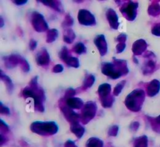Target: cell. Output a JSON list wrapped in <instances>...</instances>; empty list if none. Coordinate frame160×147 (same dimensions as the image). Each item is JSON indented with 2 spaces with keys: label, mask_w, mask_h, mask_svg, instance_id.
<instances>
[{
  "label": "cell",
  "mask_w": 160,
  "mask_h": 147,
  "mask_svg": "<svg viewBox=\"0 0 160 147\" xmlns=\"http://www.w3.org/2000/svg\"><path fill=\"white\" fill-rule=\"evenodd\" d=\"M23 95L25 98L31 97L34 101V107L39 112H44L43 102L45 100V92L38 84V77H34L31 81L30 85L23 90Z\"/></svg>",
  "instance_id": "obj_1"
},
{
  "label": "cell",
  "mask_w": 160,
  "mask_h": 147,
  "mask_svg": "<svg viewBox=\"0 0 160 147\" xmlns=\"http://www.w3.org/2000/svg\"><path fill=\"white\" fill-rule=\"evenodd\" d=\"M128 71L129 70L127 61L122 59H114V62L103 63L102 65V72L112 79H117L123 75L127 74Z\"/></svg>",
  "instance_id": "obj_2"
},
{
  "label": "cell",
  "mask_w": 160,
  "mask_h": 147,
  "mask_svg": "<svg viewBox=\"0 0 160 147\" xmlns=\"http://www.w3.org/2000/svg\"><path fill=\"white\" fill-rule=\"evenodd\" d=\"M145 98V91L142 89H137L127 96L125 99V105L130 110L138 112L142 109Z\"/></svg>",
  "instance_id": "obj_3"
},
{
  "label": "cell",
  "mask_w": 160,
  "mask_h": 147,
  "mask_svg": "<svg viewBox=\"0 0 160 147\" xmlns=\"http://www.w3.org/2000/svg\"><path fill=\"white\" fill-rule=\"evenodd\" d=\"M31 129L42 135H52L58 131V125L53 121H35L31 125Z\"/></svg>",
  "instance_id": "obj_4"
},
{
  "label": "cell",
  "mask_w": 160,
  "mask_h": 147,
  "mask_svg": "<svg viewBox=\"0 0 160 147\" xmlns=\"http://www.w3.org/2000/svg\"><path fill=\"white\" fill-rule=\"evenodd\" d=\"M97 111V105L95 102L89 101L86 103L83 107L81 111V120L83 124H87L94 118V117L96 114Z\"/></svg>",
  "instance_id": "obj_5"
},
{
  "label": "cell",
  "mask_w": 160,
  "mask_h": 147,
  "mask_svg": "<svg viewBox=\"0 0 160 147\" xmlns=\"http://www.w3.org/2000/svg\"><path fill=\"white\" fill-rule=\"evenodd\" d=\"M31 23L33 28L38 32H43L48 29V23L45 17L38 12H32L31 14Z\"/></svg>",
  "instance_id": "obj_6"
},
{
  "label": "cell",
  "mask_w": 160,
  "mask_h": 147,
  "mask_svg": "<svg viewBox=\"0 0 160 147\" xmlns=\"http://www.w3.org/2000/svg\"><path fill=\"white\" fill-rule=\"evenodd\" d=\"M138 7V3L129 1L123 3V5L120 8V11L128 20H134L137 16Z\"/></svg>",
  "instance_id": "obj_7"
},
{
  "label": "cell",
  "mask_w": 160,
  "mask_h": 147,
  "mask_svg": "<svg viewBox=\"0 0 160 147\" xmlns=\"http://www.w3.org/2000/svg\"><path fill=\"white\" fill-rule=\"evenodd\" d=\"M78 20L81 24L85 25V26H91V25H95V17L93 14L88 10L86 9H81L78 13Z\"/></svg>",
  "instance_id": "obj_8"
},
{
  "label": "cell",
  "mask_w": 160,
  "mask_h": 147,
  "mask_svg": "<svg viewBox=\"0 0 160 147\" xmlns=\"http://www.w3.org/2000/svg\"><path fill=\"white\" fill-rule=\"evenodd\" d=\"M61 110H62L64 117L67 118L68 121H70V124L79 122V119H81V116L78 113L74 112L73 109L68 107L67 106H61Z\"/></svg>",
  "instance_id": "obj_9"
},
{
  "label": "cell",
  "mask_w": 160,
  "mask_h": 147,
  "mask_svg": "<svg viewBox=\"0 0 160 147\" xmlns=\"http://www.w3.org/2000/svg\"><path fill=\"white\" fill-rule=\"evenodd\" d=\"M94 42H95V45L99 50V53L101 56H104L106 54L108 50L107 47V42H106V38L103 34H99V35L96 36L95 38L94 39Z\"/></svg>",
  "instance_id": "obj_10"
},
{
  "label": "cell",
  "mask_w": 160,
  "mask_h": 147,
  "mask_svg": "<svg viewBox=\"0 0 160 147\" xmlns=\"http://www.w3.org/2000/svg\"><path fill=\"white\" fill-rule=\"evenodd\" d=\"M106 17H107L108 21H109L111 28L115 30L118 29L120 23H119L118 16H117L115 10L112 9H108L107 12H106Z\"/></svg>",
  "instance_id": "obj_11"
},
{
  "label": "cell",
  "mask_w": 160,
  "mask_h": 147,
  "mask_svg": "<svg viewBox=\"0 0 160 147\" xmlns=\"http://www.w3.org/2000/svg\"><path fill=\"white\" fill-rule=\"evenodd\" d=\"M38 64L40 66H46L50 62V56L48 51L45 48H42L38 53L37 58H36Z\"/></svg>",
  "instance_id": "obj_12"
},
{
  "label": "cell",
  "mask_w": 160,
  "mask_h": 147,
  "mask_svg": "<svg viewBox=\"0 0 160 147\" xmlns=\"http://www.w3.org/2000/svg\"><path fill=\"white\" fill-rule=\"evenodd\" d=\"M147 48V43L144 39H138L133 44L132 51L134 55H142Z\"/></svg>",
  "instance_id": "obj_13"
},
{
  "label": "cell",
  "mask_w": 160,
  "mask_h": 147,
  "mask_svg": "<svg viewBox=\"0 0 160 147\" xmlns=\"http://www.w3.org/2000/svg\"><path fill=\"white\" fill-rule=\"evenodd\" d=\"M22 59H23V57H21L19 55L13 54L9 56L5 57L4 60L6 67H9V68H12V67H14L15 66L20 65Z\"/></svg>",
  "instance_id": "obj_14"
},
{
  "label": "cell",
  "mask_w": 160,
  "mask_h": 147,
  "mask_svg": "<svg viewBox=\"0 0 160 147\" xmlns=\"http://www.w3.org/2000/svg\"><path fill=\"white\" fill-rule=\"evenodd\" d=\"M160 90V82L158 80H152L147 86V94L149 96H154Z\"/></svg>",
  "instance_id": "obj_15"
},
{
  "label": "cell",
  "mask_w": 160,
  "mask_h": 147,
  "mask_svg": "<svg viewBox=\"0 0 160 147\" xmlns=\"http://www.w3.org/2000/svg\"><path fill=\"white\" fill-rule=\"evenodd\" d=\"M66 105L71 109H80L83 106L84 103L80 98L73 97L66 99Z\"/></svg>",
  "instance_id": "obj_16"
},
{
  "label": "cell",
  "mask_w": 160,
  "mask_h": 147,
  "mask_svg": "<svg viewBox=\"0 0 160 147\" xmlns=\"http://www.w3.org/2000/svg\"><path fill=\"white\" fill-rule=\"evenodd\" d=\"M98 94H99V97L101 98H104V97L109 96L110 95L111 92V85L110 84L105 83V84H101L98 87Z\"/></svg>",
  "instance_id": "obj_17"
},
{
  "label": "cell",
  "mask_w": 160,
  "mask_h": 147,
  "mask_svg": "<svg viewBox=\"0 0 160 147\" xmlns=\"http://www.w3.org/2000/svg\"><path fill=\"white\" fill-rule=\"evenodd\" d=\"M70 130L72 131V132L73 134H75L78 138H81L83 136L84 133V128L83 126H81L79 124V122H77V123L71 124V126H70Z\"/></svg>",
  "instance_id": "obj_18"
},
{
  "label": "cell",
  "mask_w": 160,
  "mask_h": 147,
  "mask_svg": "<svg viewBox=\"0 0 160 147\" xmlns=\"http://www.w3.org/2000/svg\"><path fill=\"white\" fill-rule=\"evenodd\" d=\"M75 38V34L73 31L70 28H67L64 30L63 40L64 42L68 44H71Z\"/></svg>",
  "instance_id": "obj_19"
},
{
  "label": "cell",
  "mask_w": 160,
  "mask_h": 147,
  "mask_svg": "<svg viewBox=\"0 0 160 147\" xmlns=\"http://www.w3.org/2000/svg\"><path fill=\"white\" fill-rule=\"evenodd\" d=\"M41 3H43L45 6H48L54 9L55 10L58 12H62V6L59 1H40Z\"/></svg>",
  "instance_id": "obj_20"
},
{
  "label": "cell",
  "mask_w": 160,
  "mask_h": 147,
  "mask_svg": "<svg viewBox=\"0 0 160 147\" xmlns=\"http://www.w3.org/2000/svg\"><path fill=\"white\" fill-rule=\"evenodd\" d=\"M148 13L150 15L153 16V17H156V16L160 14V5L157 2H153L151 3V5L148 7Z\"/></svg>",
  "instance_id": "obj_21"
},
{
  "label": "cell",
  "mask_w": 160,
  "mask_h": 147,
  "mask_svg": "<svg viewBox=\"0 0 160 147\" xmlns=\"http://www.w3.org/2000/svg\"><path fill=\"white\" fill-rule=\"evenodd\" d=\"M155 67H156V63L154 62L152 59H149L148 62L145 63V66L143 67V73L145 74H150L154 70Z\"/></svg>",
  "instance_id": "obj_22"
},
{
  "label": "cell",
  "mask_w": 160,
  "mask_h": 147,
  "mask_svg": "<svg viewBox=\"0 0 160 147\" xmlns=\"http://www.w3.org/2000/svg\"><path fill=\"white\" fill-rule=\"evenodd\" d=\"M95 78L94 75L92 74L87 75L85 79H84V84H83V86H82L83 89H87L92 87V86L93 85L94 83H95Z\"/></svg>",
  "instance_id": "obj_23"
},
{
  "label": "cell",
  "mask_w": 160,
  "mask_h": 147,
  "mask_svg": "<svg viewBox=\"0 0 160 147\" xmlns=\"http://www.w3.org/2000/svg\"><path fill=\"white\" fill-rule=\"evenodd\" d=\"M134 147H148V138L147 136H141L137 138L134 142Z\"/></svg>",
  "instance_id": "obj_24"
},
{
  "label": "cell",
  "mask_w": 160,
  "mask_h": 147,
  "mask_svg": "<svg viewBox=\"0 0 160 147\" xmlns=\"http://www.w3.org/2000/svg\"><path fill=\"white\" fill-rule=\"evenodd\" d=\"M58 35H59V33L56 29H51L48 31L47 33V38L46 41L48 43H51L53 42L56 38H57Z\"/></svg>",
  "instance_id": "obj_25"
},
{
  "label": "cell",
  "mask_w": 160,
  "mask_h": 147,
  "mask_svg": "<svg viewBox=\"0 0 160 147\" xmlns=\"http://www.w3.org/2000/svg\"><path fill=\"white\" fill-rule=\"evenodd\" d=\"M103 142L97 138H91L87 142V147H102Z\"/></svg>",
  "instance_id": "obj_26"
},
{
  "label": "cell",
  "mask_w": 160,
  "mask_h": 147,
  "mask_svg": "<svg viewBox=\"0 0 160 147\" xmlns=\"http://www.w3.org/2000/svg\"><path fill=\"white\" fill-rule=\"evenodd\" d=\"M0 77H1L2 81H3L5 83H6V86H7L8 88V90L10 92V91L13 89V84H12V81H11L10 78H9L7 75L4 74L2 70H1V74H0Z\"/></svg>",
  "instance_id": "obj_27"
},
{
  "label": "cell",
  "mask_w": 160,
  "mask_h": 147,
  "mask_svg": "<svg viewBox=\"0 0 160 147\" xmlns=\"http://www.w3.org/2000/svg\"><path fill=\"white\" fill-rule=\"evenodd\" d=\"M102 102V105L104 107H110L112 105L114 102V98L112 95H109V96L104 97V98L100 99Z\"/></svg>",
  "instance_id": "obj_28"
},
{
  "label": "cell",
  "mask_w": 160,
  "mask_h": 147,
  "mask_svg": "<svg viewBox=\"0 0 160 147\" xmlns=\"http://www.w3.org/2000/svg\"><path fill=\"white\" fill-rule=\"evenodd\" d=\"M71 55H70V52H69L68 48L67 47H63V48L61 49L60 53H59V57L62 59V61L66 63V61L69 59L70 57H71Z\"/></svg>",
  "instance_id": "obj_29"
},
{
  "label": "cell",
  "mask_w": 160,
  "mask_h": 147,
  "mask_svg": "<svg viewBox=\"0 0 160 147\" xmlns=\"http://www.w3.org/2000/svg\"><path fill=\"white\" fill-rule=\"evenodd\" d=\"M73 51L78 54H82L86 53V47L82 42H78L73 47Z\"/></svg>",
  "instance_id": "obj_30"
},
{
  "label": "cell",
  "mask_w": 160,
  "mask_h": 147,
  "mask_svg": "<svg viewBox=\"0 0 160 147\" xmlns=\"http://www.w3.org/2000/svg\"><path fill=\"white\" fill-rule=\"evenodd\" d=\"M66 63L68 66H70V67H76V68L79 67L80 65L79 60H78V58L73 57V56H71V57L69 58V59L66 61Z\"/></svg>",
  "instance_id": "obj_31"
},
{
  "label": "cell",
  "mask_w": 160,
  "mask_h": 147,
  "mask_svg": "<svg viewBox=\"0 0 160 147\" xmlns=\"http://www.w3.org/2000/svg\"><path fill=\"white\" fill-rule=\"evenodd\" d=\"M125 84H126V81H122L121 82H120L119 84H117V86L114 88L113 95H120V92H121L122 90H123V87H124Z\"/></svg>",
  "instance_id": "obj_32"
},
{
  "label": "cell",
  "mask_w": 160,
  "mask_h": 147,
  "mask_svg": "<svg viewBox=\"0 0 160 147\" xmlns=\"http://www.w3.org/2000/svg\"><path fill=\"white\" fill-rule=\"evenodd\" d=\"M73 23V19L72 18L71 16L70 15V14H67V16L65 17V19H64L63 22H62V27H64V28H66V27H70L72 26Z\"/></svg>",
  "instance_id": "obj_33"
},
{
  "label": "cell",
  "mask_w": 160,
  "mask_h": 147,
  "mask_svg": "<svg viewBox=\"0 0 160 147\" xmlns=\"http://www.w3.org/2000/svg\"><path fill=\"white\" fill-rule=\"evenodd\" d=\"M19 66H20V68H21L22 70H23V71L28 72L30 70L29 64H28V63L27 62L26 59H24L23 58L21 59V62H20V65H19Z\"/></svg>",
  "instance_id": "obj_34"
},
{
  "label": "cell",
  "mask_w": 160,
  "mask_h": 147,
  "mask_svg": "<svg viewBox=\"0 0 160 147\" xmlns=\"http://www.w3.org/2000/svg\"><path fill=\"white\" fill-rule=\"evenodd\" d=\"M119 127L117 125H113L109 130V134L111 136H116L118 134Z\"/></svg>",
  "instance_id": "obj_35"
},
{
  "label": "cell",
  "mask_w": 160,
  "mask_h": 147,
  "mask_svg": "<svg viewBox=\"0 0 160 147\" xmlns=\"http://www.w3.org/2000/svg\"><path fill=\"white\" fill-rule=\"evenodd\" d=\"M75 94H76V91H75L74 89H69L65 93V99H67L73 98V95H74Z\"/></svg>",
  "instance_id": "obj_36"
},
{
  "label": "cell",
  "mask_w": 160,
  "mask_h": 147,
  "mask_svg": "<svg viewBox=\"0 0 160 147\" xmlns=\"http://www.w3.org/2000/svg\"><path fill=\"white\" fill-rule=\"evenodd\" d=\"M0 113L2 114H6V115H9L10 111H9V109L7 107V106H3L2 103H0Z\"/></svg>",
  "instance_id": "obj_37"
},
{
  "label": "cell",
  "mask_w": 160,
  "mask_h": 147,
  "mask_svg": "<svg viewBox=\"0 0 160 147\" xmlns=\"http://www.w3.org/2000/svg\"><path fill=\"white\" fill-rule=\"evenodd\" d=\"M152 33L156 36H160V23L155 25L152 29Z\"/></svg>",
  "instance_id": "obj_38"
},
{
  "label": "cell",
  "mask_w": 160,
  "mask_h": 147,
  "mask_svg": "<svg viewBox=\"0 0 160 147\" xmlns=\"http://www.w3.org/2000/svg\"><path fill=\"white\" fill-rule=\"evenodd\" d=\"M62 70H63V67H62V65H61V64H57V65L55 66L52 69V71L54 72V73H60Z\"/></svg>",
  "instance_id": "obj_39"
},
{
  "label": "cell",
  "mask_w": 160,
  "mask_h": 147,
  "mask_svg": "<svg viewBox=\"0 0 160 147\" xmlns=\"http://www.w3.org/2000/svg\"><path fill=\"white\" fill-rule=\"evenodd\" d=\"M126 48V43H119L117 45V52L118 53H122Z\"/></svg>",
  "instance_id": "obj_40"
},
{
  "label": "cell",
  "mask_w": 160,
  "mask_h": 147,
  "mask_svg": "<svg viewBox=\"0 0 160 147\" xmlns=\"http://www.w3.org/2000/svg\"><path fill=\"white\" fill-rule=\"evenodd\" d=\"M117 40H118L119 43H125L127 41V35L125 34H120L117 37Z\"/></svg>",
  "instance_id": "obj_41"
},
{
  "label": "cell",
  "mask_w": 160,
  "mask_h": 147,
  "mask_svg": "<svg viewBox=\"0 0 160 147\" xmlns=\"http://www.w3.org/2000/svg\"><path fill=\"white\" fill-rule=\"evenodd\" d=\"M1 131L2 132L3 131H9V127L6 124H5V122L2 120H1Z\"/></svg>",
  "instance_id": "obj_42"
},
{
  "label": "cell",
  "mask_w": 160,
  "mask_h": 147,
  "mask_svg": "<svg viewBox=\"0 0 160 147\" xmlns=\"http://www.w3.org/2000/svg\"><path fill=\"white\" fill-rule=\"evenodd\" d=\"M139 125H140L139 122H138V121L133 122V123L131 124V129L132 130V131H137L139 128Z\"/></svg>",
  "instance_id": "obj_43"
},
{
  "label": "cell",
  "mask_w": 160,
  "mask_h": 147,
  "mask_svg": "<svg viewBox=\"0 0 160 147\" xmlns=\"http://www.w3.org/2000/svg\"><path fill=\"white\" fill-rule=\"evenodd\" d=\"M36 46H37V42L35 40H34V39H31V42H30V48L31 50H34Z\"/></svg>",
  "instance_id": "obj_44"
},
{
  "label": "cell",
  "mask_w": 160,
  "mask_h": 147,
  "mask_svg": "<svg viewBox=\"0 0 160 147\" xmlns=\"http://www.w3.org/2000/svg\"><path fill=\"white\" fill-rule=\"evenodd\" d=\"M65 147H76V145L72 141H67L65 144Z\"/></svg>",
  "instance_id": "obj_45"
},
{
  "label": "cell",
  "mask_w": 160,
  "mask_h": 147,
  "mask_svg": "<svg viewBox=\"0 0 160 147\" xmlns=\"http://www.w3.org/2000/svg\"><path fill=\"white\" fill-rule=\"evenodd\" d=\"M26 0H20V1H18V0H16V1H13V3H15L16 5H18V6H20V5H23L26 4L27 3Z\"/></svg>",
  "instance_id": "obj_46"
},
{
  "label": "cell",
  "mask_w": 160,
  "mask_h": 147,
  "mask_svg": "<svg viewBox=\"0 0 160 147\" xmlns=\"http://www.w3.org/2000/svg\"><path fill=\"white\" fill-rule=\"evenodd\" d=\"M155 122H156V124L160 125V115L159 116V117H157L156 119H155Z\"/></svg>",
  "instance_id": "obj_47"
},
{
  "label": "cell",
  "mask_w": 160,
  "mask_h": 147,
  "mask_svg": "<svg viewBox=\"0 0 160 147\" xmlns=\"http://www.w3.org/2000/svg\"><path fill=\"white\" fill-rule=\"evenodd\" d=\"M3 24H4V23H3V20L1 17V27H3Z\"/></svg>",
  "instance_id": "obj_48"
},
{
  "label": "cell",
  "mask_w": 160,
  "mask_h": 147,
  "mask_svg": "<svg viewBox=\"0 0 160 147\" xmlns=\"http://www.w3.org/2000/svg\"><path fill=\"white\" fill-rule=\"evenodd\" d=\"M134 60L135 61V63H138V59H136V57H134Z\"/></svg>",
  "instance_id": "obj_49"
}]
</instances>
